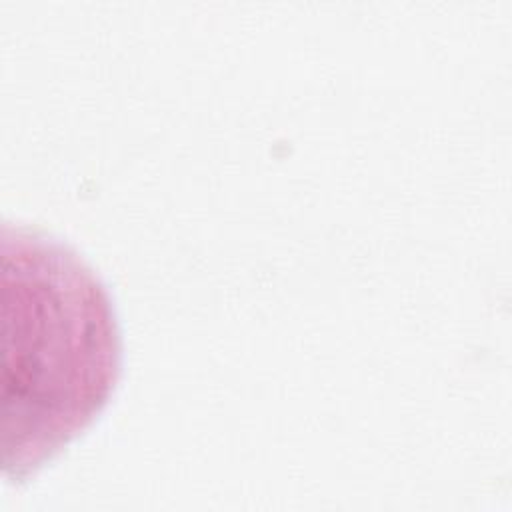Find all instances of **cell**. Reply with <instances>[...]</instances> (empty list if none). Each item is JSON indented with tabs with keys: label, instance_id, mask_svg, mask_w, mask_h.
<instances>
[{
	"label": "cell",
	"instance_id": "6da1fadb",
	"mask_svg": "<svg viewBox=\"0 0 512 512\" xmlns=\"http://www.w3.org/2000/svg\"><path fill=\"white\" fill-rule=\"evenodd\" d=\"M4 474L22 484L86 432L122 372L114 300L60 238L2 226Z\"/></svg>",
	"mask_w": 512,
	"mask_h": 512
}]
</instances>
